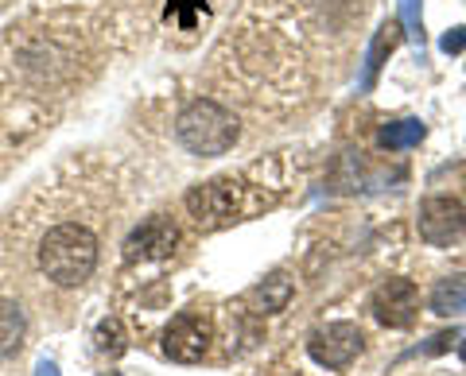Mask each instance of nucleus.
Listing matches in <instances>:
<instances>
[{"mask_svg":"<svg viewBox=\"0 0 466 376\" xmlns=\"http://www.w3.org/2000/svg\"><path fill=\"white\" fill-rule=\"evenodd\" d=\"M39 268L58 287L86 283L97 268V237L78 222H63L47 229V237L39 244Z\"/></svg>","mask_w":466,"mask_h":376,"instance_id":"obj_1","label":"nucleus"},{"mask_svg":"<svg viewBox=\"0 0 466 376\" xmlns=\"http://www.w3.org/2000/svg\"><path fill=\"white\" fill-rule=\"evenodd\" d=\"M238 117L210 97L191 101L175 121V136L191 155H222L238 143Z\"/></svg>","mask_w":466,"mask_h":376,"instance_id":"obj_2","label":"nucleus"},{"mask_svg":"<svg viewBox=\"0 0 466 376\" xmlns=\"http://www.w3.org/2000/svg\"><path fill=\"white\" fill-rule=\"evenodd\" d=\"M245 206V183L238 179H210L187 191V213L198 229H222L241 213Z\"/></svg>","mask_w":466,"mask_h":376,"instance_id":"obj_3","label":"nucleus"},{"mask_svg":"<svg viewBox=\"0 0 466 376\" xmlns=\"http://www.w3.org/2000/svg\"><path fill=\"white\" fill-rule=\"evenodd\" d=\"M420 237L435 249H451V244L466 241V206L459 198H447V194H435V198H424L420 206Z\"/></svg>","mask_w":466,"mask_h":376,"instance_id":"obj_4","label":"nucleus"},{"mask_svg":"<svg viewBox=\"0 0 466 376\" xmlns=\"http://www.w3.org/2000/svg\"><path fill=\"white\" fill-rule=\"evenodd\" d=\"M210 341H214V326L202 311L175 314L167 322V330H164V353L171 361H179V365H195V361H202V353L210 350Z\"/></svg>","mask_w":466,"mask_h":376,"instance_id":"obj_5","label":"nucleus"},{"mask_svg":"<svg viewBox=\"0 0 466 376\" xmlns=\"http://www.w3.org/2000/svg\"><path fill=\"white\" fill-rule=\"evenodd\" d=\"M361 350H366V338H361V330L354 322H327L311 330L308 338V353L323 369H346Z\"/></svg>","mask_w":466,"mask_h":376,"instance_id":"obj_6","label":"nucleus"},{"mask_svg":"<svg viewBox=\"0 0 466 376\" xmlns=\"http://www.w3.org/2000/svg\"><path fill=\"white\" fill-rule=\"evenodd\" d=\"M416 311H420V292L412 280L392 276L373 292V318L389 330H408L416 322Z\"/></svg>","mask_w":466,"mask_h":376,"instance_id":"obj_7","label":"nucleus"},{"mask_svg":"<svg viewBox=\"0 0 466 376\" xmlns=\"http://www.w3.org/2000/svg\"><path fill=\"white\" fill-rule=\"evenodd\" d=\"M175 244H179V225L164 213H156V218H144L133 233L125 241V260L128 264H137V260H167L175 252Z\"/></svg>","mask_w":466,"mask_h":376,"instance_id":"obj_8","label":"nucleus"},{"mask_svg":"<svg viewBox=\"0 0 466 376\" xmlns=\"http://www.w3.org/2000/svg\"><path fill=\"white\" fill-rule=\"evenodd\" d=\"M397 43H400V27L397 24H381V27H377V35L370 43V54H366V74H361V90H366V94L377 85V74H381L389 51L397 47Z\"/></svg>","mask_w":466,"mask_h":376,"instance_id":"obj_9","label":"nucleus"},{"mask_svg":"<svg viewBox=\"0 0 466 376\" xmlns=\"http://www.w3.org/2000/svg\"><path fill=\"white\" fill-rule=\"evenodd\" d=\"M431 311L440 318H459L466 314V272H459V276H447L431 287Z\"/></svg>","mask_w":466,"mask_h":376,"instance_id":"obj_10","label":"nucleus"},{"mask_svg":"<svg viewBox=\"0 0 466 376\" xmlns=\"http://www.w3.org/2000/svg\"><path fill=\"white\" fill-rule=\"evenodd\" d=\"M424 136H428L424 121L404 117V121H389L381 133H377V143H381L385 152H404V148H416V143L424 140Z\"/></svg>","mask_w":466,"mask_h":376,"instance_id":"obj_11","label":"nucleus"},{"mask_svg":"<svg viewBox=\"0 0 466 376\" xmlns=\"http://www.w3.org/2000/svg\"><path fill=\"white\" fill-rule=\"evenodd\" d=\"M24 330H27V318L20 311V302L16 299H0V357L20 350Z\"/></svg>","mask_w":466,"mask_h":376,"instance_id":"obj_12","label":"nucleus"},{"mask_svg":"<svg viewBox=\"0 0 466 376\" xmlns=\"http://www.w3.org/2000/svg\"><path fill=\"white\" fill-rule=\"evenodd\" d=\"M97 353H106V357H121L128 350V338H125V326H121V318H106V322L97 326Z\"/></svg>","mask_w":466,"mask_h":376,"instance_id":"obj_13","label":"nucleus"},{"mask_svg":"<svg viewBox=\"0 0 466 376\" xmlns=\"http://www.w3.org/2000/svg\"><path fill=\"white\" fill-rule=\"evenodd\" d=\"M420 5L424 0H400V24H404V35L424 47V16H420Z\"/></svg>","mask_w":466,"mask_h":376,"instance_id":"obj_14","label":"nucleus"},{"mask_svg":"<svg viewBox=\"0 0 466 376\" xmlns=\"http://www.w3.org/2000/svg\"><path fill=\"white\" fill-rule=\"evenodd\" d=\"M257 295L265 299V311L272 314V311H280L284 302H288V295H291V283H288L284 276H272V280H265V287H260Z\"/></svg>","mask_w":466,"mask_h":376,"instance_id":"obj_15","label":"nucleus"},{"mask_svg":"<svg viewBox=\"0 0 466 376\" xmlns=\"http://www.w3.org/2000/svg\"><path fill=\"white\" fill-rule=\"evenodd\" d=\"M207 16V5H202V0H167V12L164 16L167 20H179L183 27H195V16Z\"/></svg>","mask_w":466,"mask_h":376,"instance_id":"obj_16","label":"nucleus"},{"mask_svg":"<svg viewBox=\"0 0 466 376\" xmlns=\"http://www.w3.org/2000/svg\"><path fill=\"white\" fill-rule=\"evenodd\" d=\"M440 47H443L447 54H459V51H466V27H451V32L443 35Z\"/></svg>","mask_w":466,"mask_h":376,"instance_id":"obj_17","label":"nucleus"},{"mask_svg":"<svg viewBox=\"0 0 466 376\" xmlns=\"http://www.w3.org/2000/svg\"><path fill=\"white\" fill-rule=\"evenodd\" d=\"M459 341V330H447V334H435L431 345H424V350H416V353H440V350H451V345ZM412 353V357H416Z\"/></svg>","mask_w":466,"mask_h":376,"instance_id":"obj_18","label":"nucleus"},{"mask_svg":"<svg viewBox=\"0 0 466 376\" xmlns=\"http://www.w3.org/2000/svg\"><path fill=\"white\" fill-rule=\"evenodd\" d=\"M35 376H58V369L51 365V361H43V365L35 369Z\"/></svg>","mask_w":466,"mask_h":376,"instance_id":"obj_19","label":"nucleus"},{"mask_svg":"<svg viewBox=\"0 0 466 376\" xmlns=\"http://www.w3.org/2000/svg\"><path fill=\"white\" fill-rule=\"evenodd\" d=\"M462 361H466V345H462Z\"/></svg>","mask_w":466,"mask_h":376,"instance_id":"obj_20","label":"nucleus"}]
</instances>
